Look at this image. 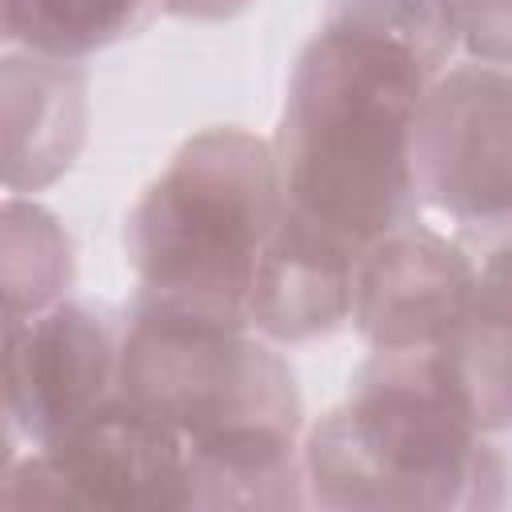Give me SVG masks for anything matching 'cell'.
I'll return each mask as SVG.
<instances>
[{"mask_svg": "<svg viewBox=\"0 0 512 512\" xmlns=\"http://www.w3.org/2000/svg\"><path fill=\"white\" fill-rule=\"evenodd\" d=\"M8 504L192 508V448L180 428L128 396L40 444L8 472Z\"/></svg>", "mask_w": 512, "mask_h": 512, "instance_id": "5", "label": "cell"}, {"mask_svg": "<svg viewBox=\"0 0 512 512\" xmlns=\"http://www.w3.org/2000/svg\"><path fill=\"white\" fill-rule=\"evenodd\" d=\"M148 0H4V40L52 60H80L136 28Z\"/></svg>", "mask_w": 512, "mask_h": 512, "instance_id": "11", "label": "cell"}, {"mask_svg": "<svg viewBox=\"0 0 512 512\" xmlns=\"http://www.w3.org/2000/svg\"><path fill=\"white\" fill-rule=\"evenodd\" d=\"M456 48L452 0H336L288 80L280 208L356 248L412 220L416 112Z\"/></svg>", "mask_w": 512, "mask_h": 512, "instance_id": "1", "label": "cell"}, {"mask_svg": "<svg viewBox=\"0 0 512 512\" xmlns=\"http://www.w3.org/2000/svg\"><path fill=\"white\" fill-rule=\"evenodd\" d=\"M460 16V48L472 60L512 68V0H452Z\"/></svg>", "mask_w": 512, "mask_h": 512, "instance_id": "12", "label": "cell"}, {"mask_svg": "<svg viewBox=\"0 0 512 512\" xmlns=\"http://www.w3.org/2000/svg\"><path fill=\"white\" fill-rule=\"evenodd\" d=\"M8 148L4 180L12 192L56 180L84 140V72L72 60L8 56Z\"/></svg>", "mask_w": 512, "mask_h": 512, "instance_id": "10", "label": "cell"}, {"mask_svg": "<svg viewBox=\"0 0 512 512\" xmlns=\"http://www.w3.org/2000/svg\"><path fill=\"white\" fill-rule=\"evenodd\" d=\"M124 332L112 312L56 300L32 316L8 320V416L40 444L96 412L120 392Z\"/></svg>", "mask_w": 512, "mask_h": 512, "instance_id": "7", "label": "cell"}, {"mask_svg": "<svg viewBox=\"0 0 512 512\" xmlns=\"http://www.w3.org/2000/svg\"><path fill=\"white\" fill-rule=\"evenodd\" d=\"M276 220V152L244 128L196 132L128 216L140 300L248 324L252 276Z\"/></svg>", "mask_w": 512, "mask_h": 512, "instance_id": "4", "label": "cell"}, {"mask_svg": "<svg viewBox=\"0 0 512 512\" xmlns=\"http://www.w3.org/2000/svg\"><path fill=\"white\" fill-rule=\"evenodd\" d=\"M156 4L184 20H228L240 8H248V0H156Z\"/></svg>", "mask_w": 512, "mask_h": 512, "instance_id": "14", "label": "cell"}, {"mask_svg": "<svg viewBox=\"0 0 512 512\" xmlns=\"http://www.w3.org/2000/svg\"><path fill=\"white\" fill-rule=\"evenodd\" d=\"M412 180L452 220L512 216V68L468 60L428 84L412 128Z\"/></svg>", "mask_w": 512, "mask_h": 512, "instance_id": "6", "label": "cell"}, {"mask_svg": "<svg viewBox=\"0 0 512 512\" xmlns=\"http://www.w3.org/2000/svg\"><path fill=\"white\" fill-rule=\"evenodd\" d=\"M360 248L284 212L260 252L248 324L280 344H300L332 332L352 316V272Z\"/></svg>", "mask_w": 512, "mask_h": 512, "instance_id": "9", "label": "cell"}, {"mask_svg": "<svg viewBox=\"0 0 512 512\" xmlns=\"http://www.w3.org/2000/svg\"><path fill=\"white\" fill-rule=\"evenodd\" d=\"M476 264L440 232L404 220L360 248L352 320L372 352L436 348L468 320Z\"/></svg>", "mask_w": 512, "mask_h": 512, "instance_id": "8", "label": "cell"}, {"mask_svg": "<svg viewBox=\"0 0 512 512\" xmlns=\"http://www.w3.org/2000/svg\"><path fill=\"white\" fill-rule=\"evenodd\" d=\"M300 468L324 508H484L508 496V468L436 348L376 352L352 396L308 432Z\"/></svg>", "mask_w": 512, "mask_h": 512, "instance_id": "3", "label": "cell"}, {"mask_svg": "<svg viewBox=\"0 0 512 512\" xmlns=\"http://www.w3.org/2000/svg\"><path fill=\"white\" fill-rule=\"evenodd\" d=\"M468 320L512 340V240L492 248L484 264H476V292Z\"/></svg>", "mask_w": 512, "mask_h": 512, "instance_id": "13", "label": "cell"}, {"mask_svg": "<svg viewBox=\"0 0 512 512\" xmlns=\"http://www.w3.org/2000/svg\"><path fill=\"white\" fill-rule=\"evenodd\" d=\"M140 300L120 348V396L164 416L192 448V508L300 504V392L248 332Z\"/></svg>", "mask_w": 512, "mask_h": 512, "instance_id": "2", "label": "cell"}]
</instances>
